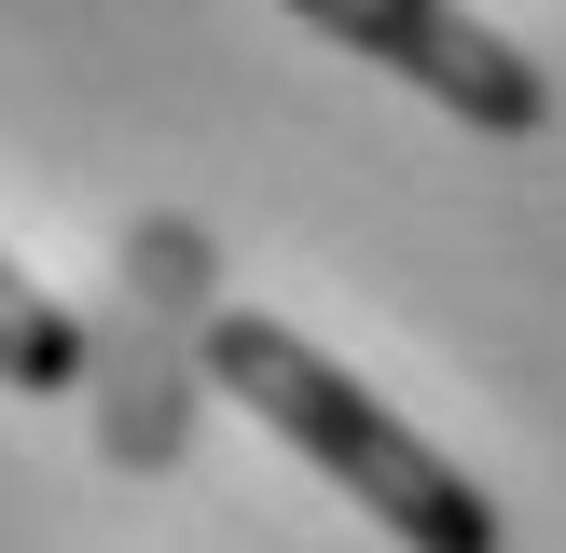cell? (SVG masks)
Masks as SVG:
<instances>
[{
  "instance_id": "4",
  "label": "cell",
  "mask_w": 566,
  "mask_h": 553,
  "mask_svg": "<svg viewBox=\"0 0 566 553\" xmlns=\"http://www.w3.org/2000/svg\"><path fill=\"white\" fill-rule=\"evenodd\" d=\"M83 359H97V346H83V319L42 291V276L0 263V387H14V401H55V387H83Z\"/></svg>"
},
{
  "instance_id": "3",
  "label": "cell",
  "mask_w": 566,
  "mask_h": 553,
  "mask_svg": "<svg viewBox=\"0 0 566 553\" xmlns=\"http://www.w3.org/2000/svg\"><path fill=\"white\" fill-rule=\"evenodd\" d=\"M276 14H304L318 42L374 55L387 83H415V97H442L470 138H539L553 125V83L525 42H497L470 0H276Z\"/></svg>"
},
{
  "instance_id": "1",
  "label": "cell",
  "mask_w": 566,
  "mask_h": 553,
  "mask_svg": "<svg viewBox=\"0 0 566 553\" xmlns=\"http://www.w3.org/2000/svg\"><path fill=\"white\" fill-rule=\"evenodd\" d=\"M208 387H221L235 415H263L304 470H332V484H346L401 553H497V498L470 484L429 429H401V415H387L346 359H318L291 319L221 304V319H208Z\"/></svg>"
},
{
  "instance_id": "2",
  "label": "cell",
  "mask_w": 566,
  "mask_h": 553,
  "mask_svg": "<svg viewBox=\"0 0 566 553\" xmlns=\"http://www.w3.org/2000/svg\"><path fill=\"white\" fill-rule=\"evenodd\" d=\"M193 387H208V236H193V221H138L125 319L97 332V442L125 470H166Z\"/></svg>"
}]
</instances>
